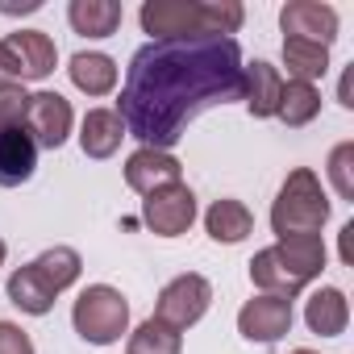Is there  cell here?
Listing matches in <instances>:
<instances>
[{
	"label": "cell",
	"instance_id": "obj_20",
	"mask_svg": "<svg viewBox=\"0 0 354 354\" xmlns=\"http://www.w3.org/2000/svg\"><path fill=\"white\" fill-rule=\"evenodd\" d=\"M283 67L300 84H317L329 71V46L304 42V38H283Z\"/></svg>",
	"mask_w": 354,
	"mask_h": 354
},
{
	"label": "cell",
	"instance_id": "obj_31",
	"mask_svg": "<svg viewBox=\"0 0 354 354\" xmlns=\"http://www.w3.org/2000/svg\"><path fill=\"white\" fill-rule=\"evenodd\" d=\"M5 259H9V246H5V238H0V267H5Z\"/></svg>",
	"mask_w": 354,
	"mask_h": 354
},
{
	"label": "cell",
	"instance_id": "obj_13",
	"mask_svg": "<svg viewBox=\"0 0 354 354\" xmlns=\"http://www.w3.org/2000/svg\"><path fill=\"white\" fill-rule=\"evenodd\" d=\"M38 167V146L26 129H0V188H21Z\"/></svg>",
	"mask_w": 354,
	"mask_h": 354
},
{
	"label": "cell",
	"instance_id": "obj_22",
	"mask_svg": "<svg viewBox=\"0 0 354 354\" xmlns=\"http://www.w3.org/2000/svg\"><path fill=\"white\" fill-rule=\"evenodd\" d=\"M317 113H321V92H317V84L288 80V84H283V96H279V113H275V117H279L288 129H300V125H308Z\"/></svg>",
	"mask_w": 354,
	"mask_h": 354
},
{
	"label": "cell",
	"instance_id": "obj_12",
	"mask_svg": "<svg viewBox=\"0 0 354 354\" xmlns=\"http://www.w3.org/2000/svg\"><path fill=\"white\" fill-rule=\"evenodd\" d=\"M279 96H283V75L267 59H254L250 67H242V100H246L250 117H275Z\"/></svg>",
	"mask_w": 354,
	"mask_h": 354
},
{
	"label": "cell",
	"instance_id": "obj_2",
	"mask_svg": "<svg viewBox=\"0 0 354 354\" xmlns=\"http://www.w3.org/2000/svg\"><path fill=\"white\" fill-rule=\"evenodd\" d=\"M150 42L180 38H234L246 21L238 0H146L138 13Z\"/></svg>",
	"mask_w": 354,
	"mask_h": 354
},
{
	"label": "cell",
	"instance_id": "obj_24",
	"mask_svg": "<svg viewBox=\"0 0 354 354\" xmlns=\"http://www.w3.org/2000/svg\"><path fill=\"white\" fill-rule=\"evenodd\" d=\"M184 350V337L175 333L171 325H162V321H142L133 333H129V346H125V354H180Z\"/></svg>",
	"mask_w": 354,
	"mask_h": 354
},
{
	"label": "cell",
	"instance_id": "obj_8",
	"mask_svg": "<svg viewBox=\"0 0 354 354\" xmlns=\"http://www.w3.org/2000/svg\"><path fill=\"white\" fill-rule=\"evenodd\" d=\"M71 125H75V113H71V100H67V96H59V92H34V96H30L26 133L34 138V146L59 150V146L71 138Z\"/></svg>",
	"mask_w": 354,
	"mask_h": 354
},
{
	"label": "cell",
	"instance_id": "obj_7",
	"mask_svg": "<svg viewBox=\"0 0 354 354\" xmlns=\"http://www.w3.org/2000/svg\"><path fill=\"white\" fill-rule=\"evenodd\" d=\"M142 221L150 225V234L158 238H180L192 230L196 221V192L180 180V184H167L158 192H150L142 201Z\"/></svg>",
	"mask_w": 354,
	"mask_h": 354
},
{
	"label": "cell",
	"instance_id": "obj_11",
	"mask_svg": "<svg viewBox=\"0 0 354 354\" xmlns=\"http://www.w3.org/2000/svg\"><path fill=\"white\" fill-rule=\"evenodd\" d=\"M180 175H184V167L171 150H146L142 146V150H133L125 158V184L138 196H150V192H158L167 184H180Z\"/></svg>",
	"mask_w": 354,
	"mask_h": 354
},
{
	"label": "cell",
	"instance_id": "obj_15",
	"mask_svg": "<svg viewBox=\"0 0 354 354\" xmlns=\"http://www.w3.org/2000/svg\"><path fill=\"white\" fill-rule=\"evenodd\" d=\"M205 230H209V238H213V242L238 246V242H246V238L254 234V213H250L242 201L221 196V201H213V205H209V213H205Z\"/></svg>",
	"mask_w": 354,
	"mask_h": 354
},
{
	"label": "cell",
	"instance_id": "obj_19",
	"mask_svg": "<svg viewBox=\"0 0 354 354\" xmlns=\"http://www.w3.org/2000/svg\"><path fill=\"white\" fill-rule=\"evenodd\" d=\"M5 292H9V300H13L21 313H30V317H46V313L55 308V288L34 271V263L17 267V271L9 275Z\"/></svg>",
	"mask_w": 354,
	"mask_h": 354
},
{
	"label": "cell",
	"instance_id": "obj_18",
	"mask_svg": "<svg viewBox=\"0 0 354 354\" xmlns=\"http://www.w3.org/2000/svg\"><path fill=\"white\" fill-rule=\"evenodd\" d=\"M67 75H71V84H75L84 96H109V92L117 88V63H113L109 55H100V50H80V55H71Z\"/></svg>",
	"mask_w": 354,
	"mask_h": 354
},
{
	"label": "cell",
	"instance_id": "obj_16",
	"mask_svg": "<svg viewBox=\"0 0 354 354\" xmlns=\"http://www.w3.org/2000/svg\"><path fill=\"white\" fill-rule=\"evenodd\" d=\"M125 125L117 117V109H88L84 125H80V146L88 158H113L121 150Z\"/></svg>",
	"mask_w": 354,
	"mask_h": 354
},
{
	"label": "cell",
	"instance_id": "obj_29",
	"mask_svg": "<svg viewBox=\"0 0 354 354\" xmlns=\"http://www.w3.org/2000/svg\"><path fill=\"white\" fill-rule=\"evenodd\" d=\"M337 100H342L346 109H354V67L342 75V84H337Z\"/></svg>",
	"mask_w": 354,
	"mask_h": 354
},
{
	"label": "cell",
	"instance_id": "obj_21",
	"mask_svg": "<svg viewBox=\"0 0 354 354\" xmlns=\"http://www.w3.org/2000/svg\"><path fill=\"white\" fill-rule=\"evenodd\" d=\"M275 250H279V259L304 279V283H313L321 271H325V242H321V234H308V238H288V242H275Z\"/></svg>",
	"mask_w": 354,
	"mask_h": 354
},
{
	"label": "cell",
	"instance_id": "obj_32",
	"mask_svg": "<svg viewBox=\"0 0 354 354\" xmlns=\"http://www.w3.org/2000/svg\"><path fill=\"white\" fill-rule=\"evenodd\" d=\"M292 354H317V350H304V346H300V350H292Z\"/></svg>",
	"mask_w": 354,
	"mask_h": 354
},
{
	"label": "cell",
	"instance_id": "obj_23",
	"mask_svg": "<svg viewBox=\"0 0 354 354\" xmlns=\"http://www.w3.org/2000/svg\"><path fill=\"white\" fill-rule=\"evenodd\" d=\"M34 271L55 288V296L59 292H67L75 279H80V271H84V259H80V250H71V246H50V250H42L38 259H34Z\"/></svg>",
	"mask_w": 354,
	"mask_h": 354
},
{
	"label": "cell",
	"instance_id": "obj_3",
	"mask_svg": "<svg viewBox=\"0 0 354 354\" xmlns=\"http://www.w3.org/2000/svg\"><path fill=\"white\" fill-rule=\"evenodd\" d=\"M329 209L333 205H329V196H325V188L317 180V171L296 167L288 180H283L275 205H271V230H275L279 242L321 234V225L329 221Z\"/></svg>",
	"mask_w": 354,
	"mask_h": 354
},
{
	"label": "cell",
	"instance_id": "obj_1",
	"mask_svg": "<svg viewBox=\"0 0 354 354\" xmlns=\"http://www.w3.org/2000/svg\"><path fill=\"white\" fill-rule=\"evenodd\" d=\"M230 100H242L238 38L146 42L129 59L117 117L146 150H171L205 109Z\"/></svg>",
	"mask_w": 354,
	"mask_h": 354
},
{
	"label": "cell",
	"instance_id": "obj_14",
	"mask_svg": "<svg viewBox=\"0 0 354 354\" xmlns=\"http://www.w3.org/2000/svg\"><path fill=\"white\" fill-rule=\"evenodd\" d=\"M304 325L317 333V337H337L346 333L350 325V300L342 288H317L308 300H304Z\"/></svg>",
	"mask_w": 354,
	"mask_h": 354
},
{
	"label": "cell",
	"instance_id": "obj_28",
	"mask_svg": "<svg viewBox=\"0 0 354 354\" xmlns=\"http://www.w3.org/2000/svg\"><path fill=\"white\" fill-rule=\"evenodd\" d=\"M342 263H346V267H354V221H346V225H342Z\"/></svg>",
	"mask_w": 354,
	"mask_h": 354
},
{
	"label": "cell",
	"instance_id": "obj_25",
	"mask_svg": "<svg viewBox=\"0 0 354 354\" xmlns=\"http://www.w3.org/2000/svg\"><path fill=\"white\" fill-rule=\"evenodd\" d=\"M329 184L342 201H354V142H337L329 150Z\"/></svg>",
	"mask_w": 354,
	"mask_h": 354
},
{
	"label": "cell",
	"instance_id": "obj_27",
	"mask_svg": "<svg viewBox=\"0 0 354 354\" xmlns=\"http://www.w3.org/2000/svg\"><path fill=\"white\" fill-rule=\"evenodd\" d=\"M0 354H34L30 333L13 321H0Z\"/></svg>",
	"mask_w": 354,
	"mask_h": 354
},
{
	"label": "cell",
	"instance_id": "obj_26",
	"mask_svg": "<svg viewBox=\"0 0 354 354\" xmlns=\"http://www.w3.org/2000/svg\"><path fill=\"white\" fill-rule=\"evenodd\" d=\"M26 109H30L26 84L0 80V129H26Z\"/></svg>",
	"mask_w": 354,
	"mask_h": 354
},
{
	"label": "cell",
	"instance_id": "obj_9",
	"mask_svg": "<svg viewBox=\"0 0 354 354\" xmlns=\"http://www.w3.org/2000/svg\"><path fill=\"white\" fill-rule=\"evenodd\" d=\"M292 300H283V296H254V300H246L242 304V313H238V333L246 337V342H259V346H271V342H279L283 333H292Z\"/></svg>",
	"mask_w": 354,
	"mask_h": 354
},
{
	"label": "cell",
	"instance_id": "obj_10",
	"mask_svg": "<svg viewBox=\"0 0 354 354\" xmlns=\"http://www.w3.org/2000/svg\"><path fill=\"white\" fill-rule=\"evenodd\" d=\"M279 30L288 38H304V42H337V9L321 5V0H288L279 9Z\"/></svg>",
	"mask_w": 354,
	"mask_h": 354
},
{
	"label": "cell",
	"instance_id": "obj_6",
	"mask_svg": "<svg viewBox=\"0 0 354 354\" xmlns=\"http://www.w3.org/2000/svg\"><path fill=\"white\" fill-rule=\"evenodd\" d=\"M209 304H213V283H209L205 275H196V271H184V275H175V279L158 292V300H154V321H162V325H171L175 333H180V329L196 325V321L209 313Z\"/></svg>",
	"mask_w": 354,
	"mask_h": 354
},
{
	"label": "cell",
	"instance_id": "obj_5",
	"mask_svg": "<svg viewBox=\"0 0 354 354\" xmlns=\"http://www.w3.org/2000/svg\"><path fill=\"white\" fill-rule=\"evenodd\" d=\"M55 63H59V50H55L50 34H42V30H17L0 42V75L13 84L55 75Z\"/></svg>",
	"mask_w": 354,
	"mask_h": 354
},
{
	"label": "cell",
	"instance_id": "obj_17",
	"mask_svg": "<svg viewBox=\"0 0 354 354\" xmlns=\"http://www.w3.org/2000/svg\"><path fill=\"white\" fill-rule=\"evenodd\" d=\"M121 17H125V9L117 0H71L67 5V21L84 38H113L121 30Z\"/></svg>",
	"mask_w": 354,
	"mask_h": 354
},
{
	"label": "cell",
	"instance_id": "obj_4",
	"mask_svg": "<svg viewBox=\"0 0 354 354\" xmlns=\"http://www.w3.org/2000/svg\"><path fill=\"white\" fill-rule=\"evenodd\" d=\"M71 325L84 342L113 346V342H121V333H129V300L109 283H92L80 292V300L71 308Z\"/></svg>",
	"mask_w": 354,
	"mask_h": 354
},
{
	"label": "cell",
	"instance_id": "obj_30",
	"mask_svg": "<svg viewBox=\"0 0 354 354\" xmlns=\"http://www.w3.org/2000/svg\"><path fill=\"white\" fill-rule=\"evenodd\" d=\"M38 9V0H26V5H21V13H34ZM0 13H17V5H0Z\"/></svg>",
	"mask_w": 354,
	"mask_h": 354
}]
</instances>
